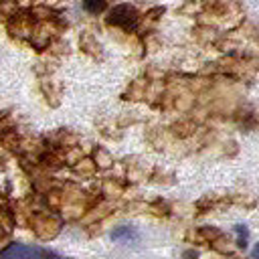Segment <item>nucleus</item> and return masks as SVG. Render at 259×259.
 <instances>
[{
	"label": "nucleus",
	"mask_w": 259,
	"mask_h": 259,
	"mask_svg": "<svg viewBox=\"0 0 259 259\" xmlns=\"http://www.w3.org/2000/svg\"><path fill=\"white\" fill-rule=\"evenodd\" d=\"M109 24H117L125 30H132L136 28V22H138V12L134 6L130 4H117L113 6V10L109 12V18H107Z\"/></svg>",
	"instance_id": "obj_1"
},
{
	"label": "nucleus",
	"mask_w": 259,
	"mask_h": 259,
	"mask_svg": "<svg viewBox=\"0 0 259 259\" xmlns=\"http://www.w3.org/2000/svg\"><path fill=\"white\" fill-rule=\"evenodd\" d=\"M0 259H51V255H47L40 249L34 247H26V245H10Z\"/></svg>",
	"instance_id": "obj_2"
},
{
	"label": "nucleus",
	"mask_w": 259,
	"mask_h": 259,
	"mask_svg": "<svg viewBox=\"0 0 259 259\" xmlns=\"http://www.w3.org/2000/svg\"><path fill=\"white\" fill-rule=\"evenodd\" d=\"M235 229H237V233H239L237 245H239V247H245V245H247V229H245L243 225H239V227H235Z\"/></svg>",
	"instance_id": "obj_3"
},
{
	"label": "nucleus",
	"mask_w": 259,
	"mask_h": 259,
	"mask_svg": "<svg viewBox=\"0 0 259 259\" xmlns=\"http://www.w3.org/2000/svg\"><path fill=\"white\" fill-rule=\"evenodd\" d=\"M111 237H113V239H121V237H127V239H130V237H136V233H134V231H130V229L125 227V229L113 231V233H111Z\"/></svg>",
	"instance_id": "obj_4"
},
{
	"label": "nucleus",
	"mask_w": 259,
	"mask_h": 259,
	"mask_svg": "<svg viewBox=\"0 0 259 259\" xmlns=\"http://www.w3.org/2000/svg\"><path fill=\"white\" fill-rule=\"evenodd\" d=\"M85 8H87V10H91V12H99V10H103V8H105V4H103V2H97V4L85 2Z\"/></svg>",
	"instance_id": "obj_5"
},
{
	"label": "nucleus",
	"mask_w": 259,
	"mask_h": 259,
	"mask_svg": "<svg viewBox=\"0 0 259 259\" xmlns=\"http://www.w3.org/2000/svg\"><path fill=\"white\" fill-rule=\"evenodd\" d=\"M251 255H253V259H259V243L253 247V253H251Z\"/></svg>",
	"instance_id": "obj_6"
}]
</instances>
